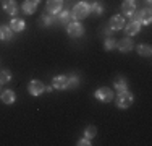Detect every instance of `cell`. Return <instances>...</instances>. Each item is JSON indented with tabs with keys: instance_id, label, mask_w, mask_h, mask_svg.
Instances as JSON below:
<instances>
[{
	"instance_id": "7a4b0ae2",
	"label": "cell",
	"mask_w": 152,
	"mask_h": 146,
	"mask_svg": "<svg viewBox=\"0 0 152 146\" xmlns=\"http://www.w3.org/2000/svg\"><path fill=\"white\" fill-rule=\"evenodd\" d=\"M133 104V94L128 93V91H123V93H118L117 97V105L120 109H128L129 105Z\"/></svg>"
},
{
	"instance_id": "83f0119b",
	"label": "cell",
	"mask_w": 152,
	"mask_h": 146,
	"mask_svg": "<svg viewBox=\"0 0 152 146\" xmlns=\"http://www.w3.org/2000/svg\"><path fill=\"white\" fill-rule=\"evenodd\" d=\"M112 32H113V31H112L110 28H105V29H104V34H107V36H110Z\"/></svg>"
},
{
	"instance_id": "603a6c76",
	"label": "cell",
	"mask_w": 152,
	"mask_h": 146,
	"mask_svg": "<svg viewBox=\"0 0 152 146\" xmlns=\"http://www.w3.org/2000/svg\"><path fill=\"white\" fill-rule=\"evenodd\" d=\"M10 78H12V73H10V70H2V72H0V85L8 83Z\"/></svg>"
},
{
	"instance_id": "2e32d148",
	"label": "cell",
	"mask_w": 152,
	"mask_h": 146,
	"mask_svg": "<svg viewBox=\"0 0 152 146\" xmlns=\"http://www.w3.org/2000/svg\"><path fill=\"white\" fill-rule=\"evenodd\" d=\"M121 10L125 15H128V16H133V13L136 12V3L134 2H129V0H125L121 5Z\"/></svg>"
},
{
	"instance_id": "277c9868",
	"label": "cell",
	"mask_w": 152,
	"mask_h": 146,
	"mask_svg": "<svg viewBox=\"0 0 152 146\" xmlns=\"http://www.w3.org/2000/svg\"><path fill=\"white\" fill-rule=\"evenodd\" d=\"M66 31L71 38H81V36L84 34V26H83L79 21H73V23H70L66 26Z\"/></svg>"
},
{
	"instance_id": "d6986e66",
	"label": "cell",
	"mask_w": 152,
	"mask_h": 146,
	"mask_svg": "<svg viewBox=\"0 0 152 146\" xmlns=\"http://www.w3.org/2000/svg\"><path fill=\"white\" fill-rule=\"evenodd\" d=\"M89 12H91L94 16H99V15L104 13V5L100 2H92L91 7H89Z\"/></svg>"
},
{
	"instance_id": "484cf974",
	"label": "cell",
	"mask_w": 152,
	"mask_h": 146,
	"mask_svg": "<svg viewBox=\"0 0 152 146\" xmlns=\"http://www.w3.org/2000/svg\"><path fill=\"white\" fill-rule=\"evenodd\" d=\"M104 47H105L107 50H112V49H115V47H117V42H115L112 38H107V39H105V44H104Z\"/></svg>"
},
{
	"instance_id": "5b68a950",
	"label": "cell",
	"mask_w": 152,
	"mask_h": 146,
	"mask_svg": "<svg viewBox=\"0 0 152 146\" xmlns=\"http://www.w3.org/2000/svg\"><path fill=\"white\" fill-rule=\"evenodd\" d=\"M28 91H29L31 96H41L45 91V86H44V83L39 81V80H32L29 85H28Z\"/></svg>"
},
{
	"instance_id": "7c38bea8",
	"label": "cell",
	"mask_w": 152,
	"mask_h": 146,
	"mask_svg": "<svg viewBox=\"0 0 152 146\" xmlns=\"http://www.w3.org/2000/svg\"><path fill=\"white\" fill-rule=\"evenodd\" d=\"M53 88H55V89H66L68 88V76L57 75L55 78H53Z\"/></svg>"
},
{
	"instance_id": "30bf717a",
	"label": "cell",
	"mask_w": 152,
	"mask_h": 146,
	"mask_svg": "<svg viewBox=\"0 0 152 146\" xmlns=\"http://www.w3.org/2000/svg\"><path fill=\"white\" fill-rule=\"evenodd\" d=\"M2 7H3V10H5V13L12 15V16H15L18 13V5H16L15 0H3Z\"/></svg>"
},
{
	"instance_id": "44dd1931",
	"label": "cell",
	"mask_w": 152,
	"mask_h": 146,
	"mask_svg": "<svg viewBox=\"0 0 152 146\" xmlns=\"http://www.w3.org/2000/svg\"><path fill=\"white\" fill-rule=\"evenodd\" d=\"M55 21V16L52 13H44L41 16V24L42 26H52V23Z\"/></svg>"
},
{
	"instance_id": "7402d4cb",
	"label": "cell",
	"mask_w": 152,
	"mask_h": 146,
	"mask_svg": "<svg viewBox=\"0 0 152 146\" xmlns=\"http://www.w3.org/2000/svg\"><path fill=\"white\" fill-rule=\"evenodd\" d=\"M55 20L58 21L60 24H65V23H68V21L71 20V13L66 12V10H65V12H58V16H57Z\"/></svg>"
},
{
	"instance_id": "d4e9b609",
	"label": "cell",
	"mask_w": 152,
	"mask_h": 146,
	"mask_svg": "<svg viewBox=\"0 0 152 146\" xmlns=\"http://www.w3.org/2000/svg\"><path fill=\"white\" fill-rule=\"evenodd\" d=\"M78 83H79V78L75 75H68V88H76L78 86Z\"/></svg>"
},
{
	"instance_id": "4fadbf2b",
	"label": "cell",
	"mask_w": 152,
	"mask_h": 146,
	"mask_svg": "<svg viewBox=\"0 0 152 146\" xmlns=\"http://www.w3.org/2000/svg\"><path fill=\"white\" fill-rule=\"evenodd\" d=\"M10 29L12 31H15V32H21V31H24V28H26V24H24V21L21 20V18H13L12 21H10Z\"/></svg>"
},
{
	"instance_id": "ba28073f",
	"label": "cell",
	"mask_w": 152,
	"mask_h": 146,
	"mask_svg": "<svg viewBox=\"0 0 152 146\" xmlns=\"http://www.w3.org/2000/svg\"><path fill=\"white\" fill-rule=\"evenodd\" d=\"M39 2H41V0H24L23 5H21V8H23V12L26 15H32L36 12V8H37Z\"/></svg>"
},
{
	"instance_id": "4316f807",
	"label": "cell",
	"mask_w": 152,
	"mask_h": 146,
	"mask_svg": "<svg viewBox=\"0 0 152 146\" xmlns=\"http://www.w3.org/2000/svg\"><path fill=\"white\" fill-rule=\"evenodd\" d=\"M91 145V141H89V138H83V140L78 141V146H88Z\"/></svg>"
},
{
	"instance_id": "52a82bcc",
	"label": "cell",
	"mask_w": 152,
	"mask_h": 146,
	"mask_svg": "<svg viewBox=\"0 0 152 146\" xmlns=\"http://www.w3.org/2000/svg\"><path fill=\"white\" fill-rule=\"evenodd\" d=\"M63 7V0H47V13H52V15H57L61 10Z\"/></svg>"
},
{
	"instance_id": "9a60e30c",
	"label": "cell",
	"mask_w": 152,
	"mask_h": 146,
	"mask_svg": "<svg viewBox=\"0 0 152 146\" xmlns=\"http://www.w3.org/2000/svg\"><path fill=\"white\" fill-rule=\"evenodd\" d=\"M0 97H2V102H3V104H13V102L16 101V94H15V91H13V89L3 91Z\"/></svg>"
},
{
	"instance_id": "f546056e",
	"label": "cell",
	"mask_w": 152,
	"mask_h": 146,
	"mask_svg": "<svg viewBox=\"0 0 152 146\" xmlns=\"http://www.w3.org/2000/svg\"><path fill=\"white\" fill-rule=\"evenodd\" d=\"M129 2H134V3H136V0H129Z\"/></svg>"
},
{
	"instance_id": "9c48e42d",
	"label": "cell",
	"mask_w": 152,
	"mask_h": 146,
	"mask_svg": "<svg viewBox=\"0 0 152 146\" xmlns=\"http://www.w3.org/2000/svg\"><path fill=\"white\" fill-rule=\"evenodd\" d=\"M108 26H110L112 31H118V29H121L125 26V20H123V16H120V15H115V16L110 18Z\"/></svg>"
},
{
	"instance_id": "3957f363",
	"label": "cell",
	"mask_w": 152,
	"mask_h": 146,
	"mask_svg": "<svg viewBox=\"0 0 152 146\" xmlns=\"http://www.w3.org/2000/svg\"><path fill=\"white\" fill-rule=\"evenodd\" d=\"M133 18L134 21H137L139 24H151V10L149 8H142L139 12L133 13Z\"/></svg>"
},
{
	"instance_id": "4dcf8cb0",
	"label": "cell",
	"mask_w": 152,
	"mask_h": 146,
	"mask_svg": "<svg viewBox=\"0 0 152 146\" xmlns=\"http://www.w3.org/2000/svg\"><path fill=\"white\" fill-rule=\"evenodd\" d=\"M146 2H147V3H151V0H146Z\"/></svg>"
},
{
	"instance_id": "f1b7e54d",
	"label": "cell",
	"mask_w": 152,
	"mask_h": 146,
	"mask_svg": "<svg viewBox=\"0 0 152 146\" xmlns=\"http://www.w3.org/2000/svg\"><path fill=\"white\" fill-rule=\"evenodd\" d=\"M53 89H55V88H53V85H52V86H47V88H45V91H49V93H52Z\"/></svg>"
},
{
	"instance_id": "ac0fdd59",
	"label": "cell",
	"mask_w": 152,
	"mask_h": 146,
	"mask_svg": "<svg viewBox=\"0 0 152 146\" xmlns=\"http://www.w3.org/2000/svg\"><path fill=\"white\" fill-rule=\"evenodd\" d=\"M113 86H115V89H117L118 93H123V91H128V83H126V80H125V78H121V76H118V78L115 80Z\"/></svg>"
},
{
	"instance_id": "5bb4252c",
	"label": "cell",
	"mask_w": 152,
	"mask_h": 146,
	"mask_svg": "<svg viewBox=\"0 0 152 146\" xmlns=\"http://www.w3.org/2000/svg\"><path fill=\"white\" fill-rule=\"evenodd\" d=\"M139 29H141V24L137 23V21H134V20H133L129 24H125V32H126V36H129V38L134 36V34H137Z\"/></svg>"
},
{
	"instance_id": "ffe728a7",
	"label": "cell",
	"mask_w": 152,
	"mask_h": 146,
	"mask_svg": "<svg viewBox=\"0 0 152 146\" xmlns=\"http://www.w3.org/2000/svg\"><path fill=\"white\" fill-rule=\"evenodd\" d=\"M151 52H152V47L149 44H141V46H137V54L141 57H151Z\"/></svg>"
},
{
	"instance_id": "e0dca14e",
	"label": "cell",
	"mask_w": 152,
	"mask_h": 146,
	"mask_svg": "<svg viewBox=\"0 0 152 146\" xmlns=\"http://www.w3.org/2000/svg\"><path fill=\"white\" fill-rule=\"evenodd\" d=\"M13 38V31L10 29V26L0 24V41H10Z\"/></svg>"
},
{
	"instance_id": "6da1fadb",
	"label": "cell",
	"mask_w": 152,
	"mask_h": 146,
	"mask_svg": "<svg viewBox=\"0 0 152 146\" xmlns=\"http://www.w3.org/2000/svg\"><path fill=\"white\" fill-rule=\"evenodd\" d=\"M89 15V5L86 2H79L76 3L73 7V12H71V18H73L75 21L78 20H83V18H86Z\"/></svg>"
},
{
	"instance_id": "8fae6325",
	"label": "cell",
	"mask_w": 152,
	"mask_h": 146,
	"mask_svg": "<svg viewBox=\"0 0 152 146\" xmlns=\"http://www.w3.org/2000/svg\"><path fill=\"white\" fill-rule=\"evenodd\" d=\"M117 47H118V50H120V52H129V50L134 47V42H133V39L125 38V39H121V41L117 42Z\"/></svg>"
},
{
	"instance_id": "8992f818",
	"label": "cell",
	"mask_w": 152,
	"mask_h": 146,
	"mask_svg": "<svg viewBox=\"0 0 152 146\" xmlns=\"http://www.w3.org/2000/svg\"><path fill=\"white\" fill-rule=\"evenodd\" d=\"M96 97L99 101H104V102H110L113 99V91L110 88H99L96 91Z\"/></svg>"
},
{
	"instance_id": "cb8c5ba5",
	"label": "cell",
	"mask_w": 152,
	"mask_h": 146,
	"mask_svg": "<svg viewBox=\"0 0 152 146\" xmlns=\"http://www.w3.org/2000/svg\"><path fill=\"white\" fill-rule=\"evenodd\" d=\"M96 133H97V130H96V127L94 125H89V127H86V130H84V138H94L96 136Z\"/></svg>"
}]
</instances>
